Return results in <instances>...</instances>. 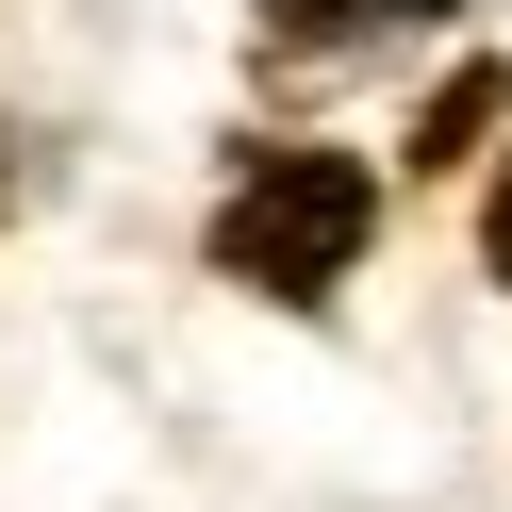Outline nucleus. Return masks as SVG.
Wrapping results in <instances>:
<instances>
[{
    "label": "nucleus",
    "mask_w": 512,
    "mask_h": 512,
    "mask_svg": "<svg viewBox=\"0 0 512 512\" xmlns=\"http://www.w3.org/2000/svg\"><path fill=\"white\" fill-rule=\"evenodd\" d=\"M364 232H380V166H347V149H248L199 248H215V281L314 314L347 265H364Z\"/></svg>",
    "instance_id": "nucleus-1"
},
{
    "label": "nucleus",
    "mask_w": 512,
    "mask_h": 512,
    "mask_svg": "<svg viewBox=\"0 0 512 512\" xmlns=\"http://www.w3.org/2000/svg\"><path fill=\"white\" fill-rule=\"evenodd\" d=\"M248 17H265V50H281V67H364V50L430 34L446 0H248Z\"/></svg>",
    "instance_id": "nucleus-2"
},
{
    "label": "nucleus",
    "mask_w": 512,
    "mask_h": 512,
    "mask_svg": "<svg viewBox=\"0 0 512 512\" xmlns=\"http://www.w3.org/2000/svg\"><path fill=\"white\" fill-rule=\"evenodd\" d=\"M496 100H512V67H446V100L413 116V149H397V166H463V149L496 133Z\"/></svg>",
    "instance_id": "nucleus-3"
},
{
    "label": "nucleus",
    "mask_w": 512,
    "mask_h": 512,
    "mask_svg": "<svg viewBox=\"0 0 512 512\" xmlns=\"http://www.w3.org/2000/svg\"><path fill=\"white\" fill-rule=\"evenodd\" d=\"M496 281H512V182H496Z\"/></svg>",
    "instance_id": "nucleus-4"
}]
</instances>
